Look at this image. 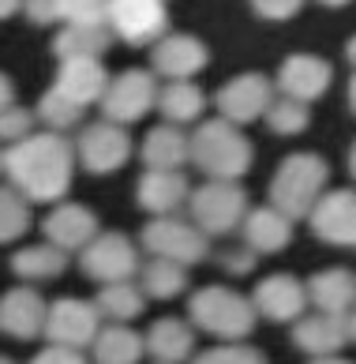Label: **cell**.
<instances>
[{
    "instance_id": "7a4b0ae2",
    "label": "cell",
    "mask_w": 356,
    "mask_h": 364,
    "mask_svg": "<svg viewBox=\"0 0 356 364\" xmlns=\"http://www.w3.org/2000/svg\"><path fill=\"white\" fill-rule=\"evenodd\" d=\"M255 161V146L240 128L225 124L222 117L203 120L191 132V166H195L207 181H229L237 184Z\"/></svg>"
},
{
    "instance_id": "74e56055",
    "label": "cell",
    "mask_w": 356,
    "mask_h": 364,
    "mask_svg": "<svg viewBox=\"0 0 356 364\" xmlns=\"http://www.w3.org/2000/svg\"><path fill=\"white\" fill-rule=\"evenodd\" d=\"M255 259H259V255H255L252 248H225L222 255H217L222 271H225V274H237V278L252 274V271H255Z\"/></svg>"
},
{
    "instance_id": "ab89813d",
    "label": "cell",
    "mask_w": 356,
    "mask_h": 364,
    "mask_svg": "<svg viewBox=\"0 0 356 364\" xmlns=\"http://www.w3.org/2000/svg\"><path fill=\"white\" fill-rule=\"evenodd\" d=\"M296 11H300L296 0H270V4H266V0H259V4H255V16H259V19H274V23L293 19Z\"/></svg>"
},
{
    "instance_id": "681fc988",
    "label": "cell",
    "mask_w": 356,
    "mask_h": 364,
    "mask_svg": "<svg viewBox=\"0 0 356 364\" xmlns=\"http://www.w3.org/2000/svg\"><path fill=\"white\" fill-rule=\"evenodd\" d=\"M0 173H4V151H0Z\"/></svg>"
},
{
    "instance_id": "8d00e7d4",
    "label": "cell",
    "mask_w": 356,
    "mask_h": 364,
    "mask_svg": "<svg viewBox=\"0 0 356 364\" xmlns=\"http://www.w3.org/2000/svg\"><path fill=\"white\" fill-rule=\"evenodd\" d=\"M34 120H38L34 109H26V105H11L8 113H0V143L16 146L23 139H31L34 136Z\"/></svg>"
},
{
    "instance_id": "44dd1931",
    "label": "cell",
    "mask_w": 356,
    "mask_h": 364,
    "mask_svg": "<svg viewBox=\"0 0 356 364\" xmlns=\"http://www.w3.org/2000/svg\"><path fill=\"white\" fill-rule=\"evenodd\" d=\"M293 342L296 349H304L311 360L323 357H338L349 346V323L338 316H323V312H308L300 323H293Z\"/></svg>"
},
{
    "instance_id": "f1b7e54d",
    "label": "cell",
    "mask_w": 356,
    "mask_h": 364,
    "mask_svg": "<svg viewBox=\"0 0 356 364\" xmlns=\"http://www.w3.org/2000/svg\"><path fill=\"white\" fill-rule=\"evenodd\" d=\"M68 271V255L53 245H26L11 255V274L19 282H53Z\"/></svg>"
},
{
    "instance_id": "bcb514c9",
    "label": "cell",
    "mask_w": 356,
    "mask_h": 364,
    "mask_svg": "<svg viewBox=\"0 0 356 364\" xmlns=\"http://www.w3.org/2000/svg\"><path fill=\"white\" fill-rule=\"evenodd\" d=\"M345 323H349V342H356V308H352V316Z\"/></svg>"
},
{
    "instance_id": "5b68a950",
    "label": "cell",
    "mask_w": 356,
    "mask_h": 364,
    "mask_svg": "<svg viewBox=\"0 0 356 364\" xmlns=\"http://www.w3.org/2000/svg\"><path fill=\"white\" fill-rule=\"evenodd\" d=\"M188 210H191V222H195L207 237H225V233L244 225L252 203H248V192H244L240 184L207 181L203 188H191Z\"/></svg>"
},
{
    "instance_id": "4316f807",
    "label": "cell",
    "mask_w": 356,
    "mask_h": 364,
    "mask_svg": "<svg viewBox=\"0 0 356 364\" xmlns=\"http://www.w3.org/2000/svg\"><path fill=\"white\" fill-rule=\"evenodd\" d=\"M94 308L105 323H117V327H128L131 319L143 316L146 308V293L139 289V282H117V286H102L94 296Z\"/></svg>"
},
{
    "instance_id": "4dcf8cb0",
    "label": "cell",
    "mask_w": 356,
    "mask_h": 364,
    "mask_svg": "<svg viewBox=\"0 0 356 364\" xmlns=\"http://www.w3.org/2000/svg\"><path fill=\"white\" fill-rule=\"evenodd\" d=\"M139 289L154 301H173L188 289V271L169 259H146L139 267Z\"/></svg>"
},
{
    "instance_id": "277c9868",
    "label": "cell",
    "mask_w": 356,
    "mask_h": 364,
    "mask_svg": "<svg viewBox=\"0 0 356 364\" xmlns=\"http://www.w3.org/2000/svg\"><path fill=\"white\" fill-rule=\"evenodd\" d=\"M326 177H330L326 161L311 151L281 158V166L270 177V207L281 210L289 222L308 218L315 203L326 196Z\"/></svg>"
},
{
    "instance_id": "f6af8a7d",
    "label": "cell",
    "mask_w": 356,
    "mask_h": 364,
    "mask_svg": "<svg viewBox=\"0 0 356 364\" xmlns=\"http://www.w3.org/2000/svg\"><path fill=\"white\" fill-rule=\"evenodd\" d=\"M19 4H0V19H8V16H16Z\"/></svg>"
},
{
    "instance_id": "7c38bea8",
    "label": "cell",
    "mask_w": 356,
    "mask_h": 364,
    "mask_svg": "<svg viewBox=\"0 0 356 364\" xmlns=\"http://www.w3.org/2000/svg\"><path fill=\"white\" fill-rule=\"evenodd\" d=\"M102 334V316L94 301H79V296H60L49 304L45 316V342L49 346H64V349H79L94 346V338Z\"/></svg>"
},
{
    "instance_id": "7dc6e473",
    "label": "cell",
    "mask_w": 356,
    "mask_h": 364,
    "mask_svg": "<svg viewBox=\"0 0 356 364\" xmlns=\"http://www.w3.org/2000/svg\"><path fill=\"white\" fill-rule=\"evenodd\" d=\"M349 173H352V181H356V143L349 146Z\"/></svg>"
},
{
    "instance_id": "cb8c5ba5",
    "label": "cell",
    "mask_w": 356,
    "mask_h": 364,
    "mask_svg": "<svg viewBox=\"0 0 356 364\" xmlns=\"http://www.w3.org/2000/svg\"><path fill=\"white\" fill-rule=\"evenodd\" d=\"M244 233V248H252L255 255H274V252H285L293 240V222L285 218L281 210L266 207H252L248 218L240 225Z\"/></svg>"
},
{
    "instance_id": "7402d4cb",
    "label": "cell",
    "mask_w": 356,
    "mask_h": 364,
    "mask_svg": "<svg viewBox=\"0 0 356 364\" xmlns=\"http://www.w3.org/2000/svg\"><path fill=\"white\" fill-rule=\"evenodd\" d=\"M135 199L154 218H173L191 199V184L184 173H150L146 169L139 177V184H135Z\"/></svg>"
},
{
    "instance_id": "e575fe53",
    "label": "cell",
    "mask_w": 356,
    "mask_h": 364,
    "mask_svg": "<svg viewBox=\"0 0 356 364\" xmlns=\"http://www.w3.org/2000/svg\"><path fill=\"white\" fill-rule=\"evenodd\" d=\"M64 26H109V4L98 0H60Z\"/></svg>"
},
{
    "instance_id": "30bf717a",
    "label": "cell",
    "mask_w": 356,
    "mask_h": 364,
    "mask_svg": "<svg viewBox=\"0 0 356 364\" xmlns=\"http://www.w3.org/2000/svg\"><path fill=\"white\" fill-rule=\"evenodd\" d=\"M131 158V136L120 124L109 120H94L83 124L75 136V161L94 177H109V173L124 169Z\"/></svg>"
},
{
    "instance_id": "484cf974",
    "label": "cell",
    "mask_w": 356,
    "mask_h": 364,
    "mask_svg": "<svg viewBox=\"0 0 356 364\" xmlns=\"http://www.w3.org/2000/svg\"><path fill=\"white\" fill-rule=\"evenodd\" d=\"M113 46L109 26H64L53 38V57L64 60H102V53Z\"/></svg>"
},
{
    "instance_id": "60d3db41",
    "label": "cell",
    "mask_w": 356,
    "mask_h": 364,
    "mask_svg": "<svg viewBox=\"0 0 356 364\" xmlns=\"http://www.w3.org/2000/svg\"><path fill=\"white\" fill-rule=\"evenodd\" d=\"M26 19L38 23V26H49V23H60V0H31L23 8Z\"/></svg>"
},
{
    "instance_id": "9c48e42d",
    "label": "cell",
    "mask_w": 356,
    "mask_h": 364,
    "mask_svg": "<svg viewBox=\"0 0 356 364\" xmlns=\"http://www.w3.org/2000/svg\"><path fill=\"white\" fill-rule=\"evenodd\" d=\"M214 105H217V117L232 128L255 124V120H263L266 109L274 105V83L263 72H240V75H232L217 87Z\"/></svg>"
},
{
    "instance_id": "5bb4252c",
    "label": "cell",
    "mask_w": 356,
    "mask_h": 364,
    "mask_svg": "<svg viewBox=\"0 0 356 364\" xmlns=\"http://www.w3.org/2000/svg\"><path fill=\"white\" fill-rule=\"evenodd\" d=\"M308 225L323 245L356 248V192L352 188L326 192L319 203H315V210L308 214Z\"/></svg>"
},
{
    "instance_id": "c3c4849f",
    "label": "cell",
    "mask_w": 356,
    "mask_h": 364,
    "mask_svg": "<svg viewBox=\"0 0 356 364\" xmlns=\"http://www.w3.org/2000/svg\"><path fill=\"white\" fill-rule=\"evenodd\" d=\"M311 364H349L345 357H323V360H311Z\"/></svg>"
},
{
    "instance_id": "f546056e",
    "label": "cell",
    "mask_w": 356,
    "mask_h": 364,
    "mask_svg": "<svg viewBox=\"0 0 356 364\" xmlns=\"http://www.w3.org/2000/svg\"><path fill=\"white\" fill-rule=\"evenodd\" d=\"M158 109L166 117V124H173V128L195 124L203 109H207V94L195 83H166L158 94Z\"/></svg>"
},
{
    "instance_id": "ac0fdd59",
    "label": "cell",
    "mask_w": 356,
    "mask_h": 364,
    "mask_svg": "<svg viewBox=\"0 0 356 364\" xmlns=\"http://www.w3.org/2000/svg\"><path fill=\"white\" fill-rule=\"evenodd\" d=\"M42 233H45V245L60 248L68 255V252H83L102 233V225H98V214L83 203H57L45 214Z\"/></svg>"
},
{
    "instance_id": "1f68e13d",
    "label": "cell",
    "mask_w": 356,
    "mask_h": 364,
    "mask_svg": "<svg viewBox=\"0 0 356 364\" xmlns=\"http://www.w3.org/2000/svg\"><path fill=\"white\" fill-rule=\"evenodd\" d=\"M31 203L11 184H0V245H16L31 229Z\"/></svg>"
},
{
    "instance_id": "8fae6325",
    "label": "cell",
    "mask_w": 356,
    "mask_h": 364,
    "mask_svg": "<svg viewBox=\"0 0 356 364\" xmlns=\"http://www.w3.org/2000/svg\"><path fill=\"white\" fill-rule=\"evenodd\" d=\"M109 34L135 49H154L169 34V8L161 0H117L109 4Z\"/></svg>"
},
{
    "instance_id": "8992f818",
    "label": "cell",
    "mask_w": 356,
    "mask_h": 364,
    "mask_svg": "<svg viewBox=\"0 0 356 364\" xmlns=\"http://www.w3.org/2000/svg\"><path fill=\"white\" fill-rule=\"evenodd\" d=\"M143 248L150 252V259H169L188 271V267L207 259L210 237L191 218L184 222L180 214H173V218H150L143 225Z\"/></svg>"
},
{
    "instance_id": "9a60e30c",
    "label": "cell",
    "mask_w": 356,
    "mask_h": 364,
    "mask_svg": "<svg viewBox=\"0 0 356 364\" xmlns=\"http://www.w3.org/2000/svg\"><path fill=\"white\" fill-rule=\"evenodd\" d=\"M334 83V68L330 60L315 57V53H293V57L281 60L278 68V90L281 98H293L300 105H311L319 102Z\"/></svg>"
},
{
    "instance_id": "83f0119b",
    "label": "cell",
    "mask_w": 356,
    "mask_h": 364,
    "mask_svg": "<svg viewBox=\"0 0 356 364\" xmlns=\"http://www.w3.org/2000/svg\"><path fill=\"white\" fill-rule=\"evenodd\" d=\"M90 349H94V360L98 364H139L143 353H146V338L139 331H131V327L105 323Z\"/></svg>"
},
{
    "instance_id": "ba28073f",
    "label": "cell",
    "mask_w": 356,
    "mask_h": 364,
    "mask_svg": "<svg viewBox=\"0 0 356 364\" xmlns=\"http://www.w3.org/2000/svg\"><path fill=\"white\" fill-rule=\"evenodd\" d=\"M139 248L131 245L124 233H102L79 252V271L98 286H117V282L139 278Z\"/></svg>"
},
{
    "instance_id": "d6986e66",
    "label": "cell",
    "mask_w": 356,
    "mask_h": 364,
    "mask_svg": "<svg viewBox=\"0 0 356 364\" xmlns=\"http://www.w3.org/2000/svg\"><path fill=\"white\" fill-rule=\"evenodd\" d=\"M308 304H315V312L349 319L356 308V271L349 267H326V271L311 274L308 282Z\"/></svg>"
},
{
    "instance_id": "ee69618b",
    "label": "cell",
    "mask_w": 356,
    "mask_h": 364,
    "mask_svg": "<svg viewBox=\"0 0 356 364\" xmlns=\"http://www.w3.org/2000/svg\"><path fill=\"white\" fill-rule=\"evenodd\" d=\"M349 109L356 113V72H352V79H349Z\"/></svg>"
},
{
    "instance_id": "6da1fadb",
    "label": "cell",
    "mask_w": 356,
    "mask_h": 364,
    "mask_svg": "<svg viewBox=\"0 0 356 364\" xmlns=\"http://www.w3.org/2000/svg\"><path fill=\"white\" fill-rule=\"evenodd\" d=\"M75 143L57 132H34L4 151L8 184L26 203H60L75 181Z\"/></svg>"
},
{
    "instance_id": "d590c367",
    "label": "cell",
    "mask_w": 356,
    "mask_h": 364,
    "mask_svg": "<svg viewBox=\"0 0 356 364\" xmlns=\"http://www.w3.org/2000/svg\"><path fill=\"white\" fill-rule=\"evenodd\" d=\"M191 364H266V357L248 342H232V346H210L207 353H195Z\"/></svg>"
},
{
    "instance_id": "4fadbf2b",
    "label": "cell",
    "mask_w": 356,
    "mask_h": 364,
    "mask_svg": "<svg viewBox=\"0 0 356 364\" xmlns=\"http://www.w3.org/2000/svg\"><path fill=\"white\" fill-rule=\"evenodd\" d=\"M207 64H210V49L195 34H166L150 49V72H154V79H166V83H191Z\"/></svg>"
},
{
    "instance_id": "f35d334b",
    "label": "cell",
    "mask_w": 356,
    "mask_h": 364,
    "mask_svg": "<svg viewBox=\"0 0 356 364\" xmlns=\"http://www.w3.org/2000/svg\"><path fill=\"white\" fill-rule=\"evenodd\" d=\"M31 364H87V357L79 349H64V346H45L31 357Z\"/></svg>"
},
{
    "instance_id": "b9f144b4",
    "label": "cell",
    "mask_w": 356,
    "mask_h": 364,
    "mask_svg": "<svg viewBox=\"0 0 356 364\" xmlns=\"http://www.w3.org/2000/svg\"><path fill=\"white\" fill-rule=\"evenodd\" d=\"M11 105H19L16 102V83H11L8 72H0V113H8Z\"/></svg>"
},
{
    "instance_id": "836d02e7",
    "label": "cell",
    "mask_w": 356,
    "mask_h": 364,
    "mask_svg": "<svg viewBox=\"0 0 356 364\" xmlns=\"http://www.w3.org/2000/svg\"><path fill=\"white\" fill-rule=\"evenodd\" d=\"M266 124L274 136H300L311 124V105H300L293 98H274V105L266 109Z\"/></svg>"
},
{
    "instance_id": "d4e9b609",
    "label": "cell",
    "mask_w": 356,
    "mask_h": 364,
    "mask_svg": "<svg viewBox=\"0 0 356 364\" xmlns=\"http://www.w3.org/2000/svg\"><path fill=\"white\" fill-rule=\"evenodd\" d=\"M143 338H146V353L158 364H184L188 357H195V327L176 316L154 319Z\"/></svg>"
},
{
    "instance_id": "3957f363",
    "label": "cell",
    "mask_w": 356,
    "mask_h": 364,
    "mask_svg": "<svg viewBox=\"0 0 356 364\" xmlns=\"http://www.w3.org/2000/svg\"><path fill=\"white\" fill-rule=\"evenodd\" d=\"M188 323L203 334H210L222 346L244 342L255 331L259 312L252 304V296H244L229 286H203L191 293L188 301Z\"/></svg>"
},
{
    "instance_id": "d6a6232c",
    "label": "cell",
    "mask_w": 356,
    "mask_h": 364,
    "mask_svg": "<svg viewBox=\"0 0 356 364\" xmlns=\"http://www.w3.org/2000/svg\"><path fill=\"white\" fill-rule=\"evenodd\" d=\"M34 113H38V120H45V128L57 132V136L83 128V109H79V105H72L68 98H60V94L53 90V87L42 94V102H38Z\"/></svg>"
},
{
    "instance_id": "f907efd6",
    "label": "cell",
    "mask_w": 356,
    "mask_h": 364,
    "mask_svg": "<svg viewBox=\"0 0 356 364\" xmlns=\"http://www.w3.org/2000/svg\"><path fill=\"white\" fill-rule=\"evenodd\" d=\"M0 364H16V360H8V357H0Z\"/></svg>"
},
{
    "instance_id": "e0dca14e",
    "label": "cell",
    "mask_w": 356,
    "mask_h": 364,
    "mask_svg": "<svg viewBox=\"0 0 356 364\" xmlns=\"http://www.w3.org/2000/svg\"><path fill=\"white\" fill-rule=\"evenodd\" d=\"M252 304L270 323H300L308 316V286L293 274H270L255 286Z\"/></svg>"
},
{
    "instance_id": "7bdbcfd3",
    "label": "cell",
    "mask_w": 356,
    "mask_h": 364,
    "mask_svg": "<svg viewBox=\"0 0 356 364\" xmlns=\"http://www.w3.org/2000/svg\"><path fill=\"white\" fill-rule=\"evenodd\" d=\"M345 57H349V64H352V68H356V34H352L349 42H345Z\"/></svg>"
},
{
    "instance_id": "2e32d148",
    "label": "cell",
    "mask_w": 356,
    "mask_h": 364,
    "mask_svg": "<svg viewBox=\"0 0 356 364\" xmlns=\"http://www.w3.org/2000/svg\"><path fill=\"white\" fill-rule=\"evenodd\" d=\"M45 316L49 304L34 286H11L0 296V331L16 342L45 338Z\"/></svg>"
},
{
    "instance_id": "603a6c76",
    "label": "cell",
    "mask_w": 356,
    "mask_h": 364,
    "mask_svg": "<svg viewBox=\"0 0 356 364\" xmlns=\"http://www.w3.org/2000/svg\"><path fill=\"white\" fill-rule=\"evenodd\" d=\"M139 158L150 173H184V166L191 161V136L173 124H158L146 132Z\"/></svg>"
},
{
    "instance_id": "52a82bcc",
    "label": "cell",
    "mask_w": 356,
    "mask_h": 364,
    "mask_svg": "<svg viewBox=\"0 0 356 364\" xmlns=\"http://www.w3.org/2000/svg\"><path fill=\"white\" fill-rule=\"evenodd\" d=\"M158 94H161V87H158L154 72H146V68L117 72L113 79H109V90L102 98V120L120 124V128L139 124V120L158 105Z\"/></svg>"
},
{
    "instance_id": "ffe728a7",
    "label": "cell",
    "mask_w": 356,
    "mask_h": 364,
    "mask_svg": "<svg viewBox=\"0 0 356 364\" xmlns=\"http://www.w3.org/2000/svg\"><path fill=\"white\" fill-rule=\"evenodd\" d=\"M53 90H57L60 98H68L72 105H79V109L102 105L105 90H109V72H105L102 60H64Z\"/></svg>"
}]
</instances>
